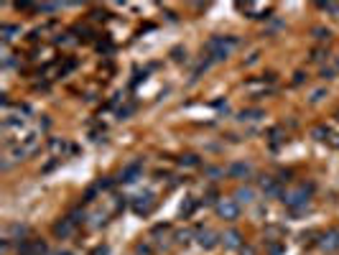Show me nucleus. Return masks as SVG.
Segmentation results:
<instances>
[{"label":"nucleus","instance_id":"obj_1","mask_svg":"<svg viewBox=\"0 0 339 255\" xmlns=\"http://www.w3.org/2000/svg\"><path fill=\"white\" fill-rule=\"evenodd\" d=\"M235 46H237V38L235 36H212L207 41V51H209L212 61H225L232 54V49H235Z\"/></svg>","mask_w":339,"mask_h":255},{"label":"nucleus","instance_id":"obj_2","mask_svg":"<svg viewBox=\"0 0 339 255\" xmlns=\"http://www.w3.org/2000/svg\"><path fill=\"white\" fill-rule=\"evenodd\" d=\"M309 191H311V186L306 189V186H301V189H293V191H288V194H283V202H286V207L291 209V212H304L306 207H309Z\"/></svg>","mask_w":339,"mask_h":255},{"label":"nucleus","instance_id":"obj_3","mask_svg":"<svg viewBox=\"0 0 339 255\" xmlns=\"http://www.w3.org/2000/svg\"><path fill=\"white\" fill-rule=\"evenodd\" d=\"M217 215L227 222H235L240 217V204L235 199H220L217 202Z\"/></svg>","mask_w":339,"mask_h":255},{"label":"nucleus","instance_id":"obj_4","mask_svg":"<svg viewBox=\"0 0 339 255\" xmlns=\"http://www.w3.org/2000/svg\"><path fill=\"white\" fill-rule=\"evenodd\" d=\"M44 253H46V243H41V240L18 243V255H44Z\"/></svg>","mask_w":339,"mask_h":255},{"label":"nucleus","instance_id":"obj_5","mask_svg":"<svg viewBox=\"0 0 339 255\" xmlns=\"http://www.w3.org/2000/svg\"><path fill=\"white\" fill-rule=\"evenodd\" d=\"M140 171H143V163H140V161H133V163H128V166L122 168L120 181H122V184H133V181H138Z\"/></svg>","mask_w":339,"mask_h":255},{"label":"nucleus","instance_id":"obj_6","mask_svg":"<svg viewBox=\"0 0 339 255\" xmlns=\"http://www.w3.org/2000/svg\"><path fill=\"white\" fill-rule=\"evenodd\" d=\"M74 227H77V225L67 217V220H61V222H56V225H54V235H56V238H61V240H67V238H72V235H74Z\"/></svg>","mask_w":339,"mask_h":255},{"label":"nucleus","instance_id":"obj_7","mask_svg":"<svg viewBox=\"0 0 339 255\" xmlns=\"http://www.w3.org/2000/svg\"><path fill=\"white\" fill-rule=\"evenodd\" d=\"M153 197L151 194H143V197H135V202H133V209H135V215H148V212L153 209Z\"/></svg>","mask_w":339,"mask_h":255},{"label":"nucleus","instance_id":"obj_8","mask_svg":"<svg viewBox=\"0 0 339 255\" xmlns=\"http://www.w3.org/2000/svg\"><path fill=\"white\" fill-rule=\"evenodd\" d=\"M252 174V168H250V163H242V161H237V163H232L229 168H227V176H232V179H247Z\"/></svg>","mask_w":339,"mask_h":255},{"label":"nucleus","instance_id":"obj_9","mask_svg":"<svg viewBox=\"0 0 339 255\" xmlns=\"http://www.w3.org/2000/svg\"><path fill=\"white\" fill-rule=\"evenodd\" d=\"M222 243H225V248H229V250L242 248V235H240L237 230H227L225 235H222Z\"/></svg>","mask_w":339,"mask_h":255},{"label":"nucleus","instance_id":"obj_10","mask_svg":"<svg viewBox=\"0 0 339 255\" xmlns=\"http://www.w3.org/2000/svg\"><path fill=\"white\" fill-rule=\"evenodd\" d=\"M322 248L324 250H339V232L337 230H329L327 235L322 238Z\"/></svg>","mask_w":339,"mask_h":255},{"label":"nucleus","instance_id":"obj_11","mask_svg":"<svg viewBox=\"0 0 339 255\" xmlns=\"http://www.w3.org/2000/svg\"><path fill=\"white\" fill-rule=\"evenodd\" d=\"M252 199H255V191H252L250 186H240V189L235 191V202H237V204H242V202L250 204Z\"/></svg>","mask_w":339,"mask_h":255},{"label":"nucleus","instance_id":"obj_12","mask_svg":"<svg viewBox=\"0 0 339 255\" xmlns=\"http://www.w3.org/2000/svg\"><path fill=\"white\" fill-rule=\"evenodd\" d=\"M199 245L207 248V250H212V248L217 245V235H212L209 230H199Z\"/></svg>","mask_w":339,"mask_h":255},{"label":"nucleus","instance_id":"obj_13","mask_svg":"<svg viewBox=\"0 0 339 255\" xmlns=\"http://www.w3.org/2000/svg\"><path fill=\"white\" fill-rule=\"evenodd\" d=\"M18 33H20V28H18V26H13V23H3V28H0V36H3V44L13 41Z\"/></svg>","mask_w":339,"mask_h":255},{"label":"nucleus","instance_id":"obj_14","mask_svg":"<svg viewBox=\"0 0 339 255\" xmlns=\"http://www.w3.org/2000/svg\"><path fill=\"white\" fill-rule=\"evenodd\" d=\"M260 186H263V191H268V194H281L278 181L270 179V176H263V179H260Z\"/></svg>","mask_w":339,"mask_h":255},{"label":"nucleus","instance_id":"obj_15","mask_svg":"<svg viewBox=\"0 0 339 255\" xmlns=\"http://www.w3.org/2000/svg\"><path fill=\"white\" fill-rule=\"evenodd\" d=\"M311 33H314V38H316V41H329V38H332V31H329V28H324V26H316Z\"/></svg>","mask_w":339,"mask_h":255},{"label":"nucleus","instance_id":"obj_16","mask_svg":"<svg viewBox=\"0 0 339 255\" xmlns=\"http://www.w3.org/2000/svg\"><path fill=\"white\" fill-rule=\"evenodd\" d=\"M28 232H31V230H28L26 225H13V227H10V235H15L18 240H23V238H28Z\"/></svg>","mask_w":339,"mask_h":255},{"label":"nucleus","instance_id":"obj_17","mask_svg":"<svg viewBox=\"0 0 339 255\" xmlns=\"http://www.w3.org/2000/svg\"><path fill=\"white\" fill-rule=\"evenodd\" d=\"M194 209H197V199H192V197H189V199L181 204V215H184V217H189V215H192Z\"/></svg>","mask_w":339,"mask_h":255},{"label":"nucleus","instance_id":"obj_18","mask_svg":"<svg viewBox=\"0 0 339 255\" xmlns=\"http://www.w3.org/2000/svg\"><path fill=\"white\" fill-rule=\"evenodd\" d=\"M258 118H263L260 110H242L240 113V120H258Z\"/></svg>","mask_w":339,"mask_h":255},{"label":"nucleus","instance_id":"obj_19","mask_svg":"<svg viewBox=\"0 0 339 255\" xmlns=\"http://www.w3.org/2000/svg\"><path fill=\"white\" fill-rule=\"evenodd\" d=\"M69 220L74 222V225H79V222H84V209H74L72 215H69Z\"/></svg>","mask_w":339,"mask_h":255},{"label":"nucleus","instance_id":"obj_20","mask_svg":"<svg viewBox=\"0 0 339 255\" xmlns=\"http://www.w3.org/2000/svg\"><path fill=\"white\" fill-rule=\"evenodd\" d=\"M100 191V186H90L87 191H84V202H95V194Z\"/></svg>","mask_w":339,"mask_h":255},{"label":"nucleus","instance_id":"obj_21","mask_svg":"<svg viewBox=\"0 0 339 255\" xmlns=\"http://www.w3.org/2000/svg\"><path fill=\"white\" fill-rule=\"evenodd\" d=\"M176 240H179V243H184V245H186V243H189V240H192V232H189V230H181V232H176Z\"/></svg>","mask_w":339,"mask_h":255},{"label":"nucleus","instance_id":"obj_22","mask_svg":"<svg viewBox=\"0 0 339 255\" xmlns=\"http://www.w3.org/2000/svg\"><path fill=\"white\" fill-rule=\"evenodd\" d=\"M327 56H329V54H327L324 49H314V54H311V59H314V61H324Z\"/></svg>","mask_w":339,"mask_h":255},{"label":"nucleus","instance_id":"obj_23","mask_svg":"<svg viewBox=\"0 0 339 255\" xmlns=\"http://www.w3.org/2000/svg\"><path fill=\"white\" fill-rule=\"evenodd\" d=\"M181 166H199V158H197V156H184V158H181Z\"/></svg>","mask_w":339,"mask_h":255},{"label":"nucleus","instance_id":"obj_24","mask_svg":"<svg viewBox=\"0 0 339 255\" xmlns=\"http://www.w3.org/2000/svg\"><path fill=\"white\" fill-rule=\"evenodd\" d=\"M334 74H337L334 67H324V69H322V79H334Z\"/></svg>","mask_w":339,"mask_h":255},{"label":"nucleus","instance_id":"obj_25","mask_svg":"<svg viewBox=\"0 0 339 255\" xmlns=\"http://www.w3.org/2000/svg\"><path fill=\"white\" fill-rule=\"evenodd\" d=\"M49 145H51V151H61V148H64V140L51 138V140H49Z\"/></svg>","mask_w":339,"mask_h":255},{"label":"nucleus","instance_id":"obj_26","mask_svg":"<svg viewBox=\"0 0 339 255\" xmlns=\"http://www.w3.org/2000/svg\"><path fill=\"white\" fill-rule=\"evenodd\" d=\"M59 5L56 3H44V5H38V10H44V13H51V10H56Z\"/></svg>","mask_w":339,"mask_h":255},{"label":"nucleus","instance_id":"obj_27","mask_svg":"<svg viewBox=\"0 0 339 255\" xmlns=\"http://www.w3.org/2000/svg\"><path fill=\"white\" fill-rule=\"evenodd\" d=\"M314 135L319 140H324V135H329V130H324V128H314Z\"/></svg>","mask_w":339,"mask_h":255},{"label":"nucleus","instance_id":"obj_28","mask_svg":"<svg viewBox=\"0 0 339 255\" xmlns=\"http://www.w3.org/2000/svg\"><path fill=\"white\" fill-rule=\"evenodd\" d=\"M240 255H255V248H250V245H242V248H240Z\"/></svg>","mask_w":339,"mask_h":255},{"label":"nucleus","instance_id":"obj_29","mask_svg":"<svg viewBox=\"0 0 339 255\" xmlns=\"http://www.w3.org/2000/svg\"><path fill=\"white\" fill-rule=\"evenodd\" d=\"M324 95H327V92H324V90H316V92H314V95H311V102H319V100H322V97H324Z\"/></svg>","mask_w":339,"mask_h":255},{"label":"nucleus","instance_id":"obj_30","mask_svg":"<svg viewBox=\"0 0 339 255\" xmlns=\"http://www.w3.org/2000/svg\"><path fill=\"white\" fill-rule=\"evenodd\" d=\"M138 255H151V248H148V245H138Z\"/></svg>","mask_w":339,"mask_h":255},{"label":"nucleus","instance_id":"obj_31","mask_svg":"<svg viewBox=\"0 0 339 255\" xmlns=\"http://www.w3.org/2000/svg\"><path fill=\"white\" fill-rule=\"evenodd\" d=\"M108 253H110L108 248H97V250H95V255H108Z\"/></svg>","mask_w":339,"mask_h":255},{"label":"nucleus","instance_id":"obj_32","mask_svg":"<svg viewBox=\"0 0 339 255\" xmlns=\"http://www.w3.org/2000/svg\"><path fill=\"white\" fill-rule=\"evenodd\" d=\"M334 69H337V72H339V59H337V64H334Z\"/></svg>","mask_w":339,"mask_h":255}]
</instances>
